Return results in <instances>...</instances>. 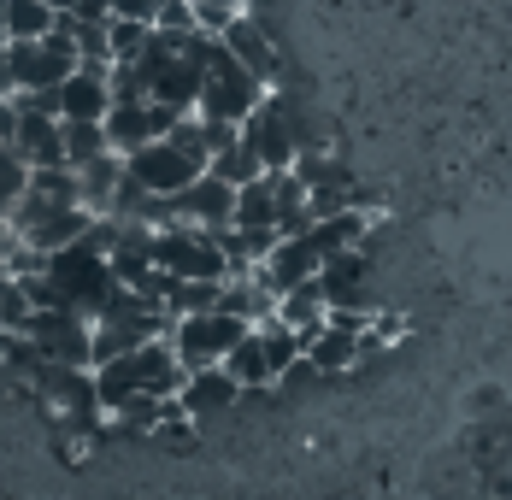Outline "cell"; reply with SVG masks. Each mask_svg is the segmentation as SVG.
<instances>
[{"instance_id":"6da1fadb","label":"cell","mask_w":512,"mask_h":500,"mask_svg":"<svg viewBox=\"0 0 512 500\" xmlns=\"http://www.w3.org/2000/svg\"><path fill=\"white\" fill-rule=\"evenodd\" d=\"M183 377L189 371H183V359L171 348V336H154L142 348L95 365V395H101V412H112V406H124V400H136V395H177Z\"/></svg>"},{"instance_id":"7a4b0ae2","label":"cell","mask_w":512,"mask_h":500,"mask_svg":"<svg viewBox=\"0 0 512 500\" xmlns=\"http://www.w3.org/2000/svg\"><path fill=\"white\" fill-rule=\"evenodd\" d=\"M259 95H265V83H259L254 71H248L236 53L212 36V53H206L201 100H195V112H201V118H218V124H242V118L259 106Z\"/></svg>"},{"instance_id":"3957f363","label":"cell","mask_w":512,"mask_h":500,"mask_svg":"<svg viewBox=\"0 0 512 500\" xmlns=\"http://www.w3.org/2000/svg\"><path fill=\"white\" fill-rule=\"evenodd\" d=\"M154 265L171 277H206V283H224L230 277V259L218 248V236L201 224H165L154 230Z\"/></svg>"},{"instance_id":"277c9868","label":"cell","mask_w":512,"mask_h":500,"mask_svg":"<svg viewBox=\"0 0 512 500\" xmlns=\"http://www.w3.org/2000/svg\"><path fill=\"white\" fill-rule=\"evenodd\" d=\"M248 330H254L248 318L212 306V312H189V318H177L171 348H177V359H183V371H201V365H224V353L236 348Z\"/></svg>"},{"instance_id":"5b68a950","label":"cell","mask_w":512,"mask_h":500,"mask_svg":"<svg viewBox=\"0 0 512 500\" xmlns=\"http://www.w3.org/2000/svg\"><path fill=\"white\" fill-rule=\"evenodd\" d=\"M242 142L259 153V165H265V171H289V165H295V153L307 148V142L295 136L289 100L277 95V89H265V95H259V106L242 118Z\"/></svg>"},{"instance_id":"8992f818","label":"cell","mask_w":512,"mask_h":500,"mask_svg":"<svg viewBox=\"0 0 512 500\" xmlns=\"http://www.w3.org/2000/svg\"><path fill=\"white\" fill-rule=\"evenodd\" d=\"M124 171L148 189V195H177L183 183H195L206 171V159H195V153L183 148L171 130L159 136V142H148V148H136V153H124Z\"/></svg>"},{"instance_id":"52a82bcc","label":"cell","mask_w":512,"mask_h":500,"mask_svg":"<svg viewBox=\"0 0 512 500\" xmlns=\"http://www.w3.org/2000/svg\"><path fill=\"white\" fill-rule=\"evenodd\" d=\"M42 359H59V365H89V318L83 312H65V306H36L24 318V330ZM95 371V365H89Z\"/></svg>"},{"instance_id":"ba28073f","label":"cell","mask_w":512,"mask_h":500,"mask_svg":"<svg viewBox=\"0 0 512 500\" xmlns=\"http://www.w3.org/2000/svg\"><path fill=\"white\" fill-rule=\"evenodd\" d=\"M177 118H183V112L165 106V100H112L101 124H106L112 153H136V148H148V142H159Z\"/></svg>"},{"instance_id":"9c48e42d","label":"cell","mask_w":512,"mask_h":500,"mask_svg":"<svg viewBox=\"0 0 512 500\" xmlns=\"http://www.w3.org/2000/svg\"><path fill=\"white\" fill-rule=\"evenodd\" d=\"M171 200H177V218L201 224V230H224L236 218V183H224L218 171H201L195 183H183Z\"/></svg>"},{"instance_id":"30bf717a","label":"cell","mask_w":512,"mask_h":500,"mask_svg":"<svg viewBox=\"0 0 512 500\" xmlns=\"http://www.w3.org/2000/svg\"><path fill=\"white\" fill-rule=\"evenodd\" d=\"M318 265H324V253L312 248L307 236H277V242H271V253L254 265V277L271 289V295H283V289H295V283L318 277Z\"/></svg>"},{"instance_id":"8fae6325","label":"cell","mask_w":512,"mask_h":500,"mask_svg":"<svg viewBox=\"0 0 512 500\" xmlns=\"http://www.w3.org/2000/svg\"><path fill=\"white\" fill-rule=\"evenodd\" d=\"M218 42L236 53V59H242L248 71H254L265 89H277V77H283V59H277V42H271V36L259 30L254 12H236V18H230V24L218 30Z\"/></svg>"},{"instance_id":"7c38bea8","label":"cell","mask_w":512,"mask_h":500,"mask_svg":"<svg viewBox=\"0 0 512 500\" xmlns=\"http://www.w3.org/2000/svg\"><path fill=\"white\" fill-rule=\"evenodd\" d=\"M18 100V95H12ZM12 153L24 165H65V142H59V118L53 112H30L18 106V130H12Z\"/></svg>"},{"instance_id":"4fadbf2b","label":"cell","mask_w":512,"mask_h":500,"mask_svg":"<svg viewBox=\"0 0 512 500\" xmlns=\"http://www.w3.org/2000/svg\"><path fill=\"white\" fill-rule=\"evenodd\" d=\"M230 400H242V383H236L224 365H201V371H189V377H183V389H177V406H183L189 418L224 412Z\"/></svg>"},{"instance_id":"5bb4252c","label":"cell","mask_w":512,"mask_h":500,"mask_svg":"<svg viewBox=\"0 0 512 500\" xmlns=\"http://www.w3.org/2000/svg\"><path fill=\"white\" fill-rule=\"evenodd\" d=\"M118 183H124V153H101L77 171V206L89 218H112V200H118Z\"/></svg>"},{"instance_id":"9a60e30c","label":"cell","mask_w":512,"mask_h":500,"mask_svg":"<svg viewBox=\"0 0 512 500\" xmlns=\"http://www.w3.org/2000/svg\"><path fill=\"white\" fill-rule=\"evenodd\" d=\"M106 106H112V89L101 65H77L59 83V118H106Z\"/></svg>"},{"instance_id":"2e32d148","label":"cell","mask_w":512,"mask_h":500,"mask_svg":"<svg viewBox=\"0 0 512 500\" xmlns=\"http://www.w3.org/2000/svg\"><path fill=\"white\" fill-rule=\"evenodd\" d=\"M318 283H324V300L330 306H365V248H342V253H324L318 265Z\"/></svg>"},{"instance_id":"e0dca14e","label":"cell","mask_w":512,"mask_h":500,"mask_svg":"<svg viewBox=\"0 0 512 500\" xmlns=\"http://www.w3.org/2000/svg\"><path fill=\"white\" fill-rule=\"evenodd\" d=\"M365 236H371V212H365V206H342V212H330V218H312V230H307V242L318 253L365 248Z\"/></svg>"},{"instance_id":"ac0fdd59","label":"cell","mask_w":512,"mask_h":500,"mask_svg":"<svg viewBox=\"0 0 512 500\" xmlns=\"http://www.w3.org/2000/svg\"><path fill=\"white\" fill-rule=\"evenodd\" d=\"M271 195H277V236H307L312 230V212H307V183L301 171H271Z\"/></svg>"},{"instance_id":"d6986e66","label":"cell","mask_w":512,"mask_h":500,"mask_svg":"<svg viewBox=\"0 0 512 500\" xmlns=\"http://www.w3.org/2000/svg\"><path fill=\"white\" fill-rule=\"evenodd\" d=\"M59 142H65V165H71V171H83L89 159L112 153L101 118H59Z\"/></svg>"},{"instance_id":"ffe728a7","label":"cell","mask_w":512,"mask_h":500,"mask_svg":"<svg viewBox=\"0 0 512 500\" xmlns=\"http://www.w3.org/2000/svg\"><path fill=\"white\" fill-rule=\"evenodd\" d=\"M236 230H277V195H271V171H259L254 183L236 189Z\"/></svg>"},{"instance_id":"44dd1931","label":"cell","mask_w":512,"mask_h":500,"mask_svg":"<svg viewBox=\"0 0 512 500\" xmlns=\"http://www.w3.org/2000/svg\"><path fill=\"white\" fill-rule=\"evenodd\" d=\"M224 371L242 383V395H248V389H259V383H277V371H271V353H265V342H259V330H248L236 348L224 353Z\"/></svg>"},{"instance_id":"7402d4cb","label":"cell","mask_w":512,"mask_h":500,"mask_svg":"<svg viewBox=\"0 0 512 500\" xmlns=\"http://www.w3.org/2000/svg\"><path fill=\"white\" fill-rule=\"evenodd\" d=\"M324 312H330V300H324V283H318V277H307V283H295V289H283V295H277V318H283V324H295V330L324 324Z\"/></svg>"},{"instance_id":"603a6c76","label":"cell","mask_w":512,"mask_h":500,"mask_svg":"<svg viewBox=\"0 0 512 500\" xmlns=\"http://www.w3.org/2000/svg\"><path fill=\"white\" fill-rule=\"evenodd\" d=\"M206 171H218L224 183H236V189H242V183H254V177L265 171V165H259V153L248 148L242 136H236L230 148H218V153H212V165H206Z\"/></svg>"},{"instance_id":"cb8c5ba5","label":"cell","mask_w":512,"mask_h":500,"mask_svg":"<svg viewBox=\"0 0 512 500\" xmlns=\"http://www.w3.org/2000/svg\"><path fill=\"white\" fill-rule=\"evenodd\" d=\"M24 189H30V165L12 153V142H0V218L24 200Z\"/></svg>"},{"instance_id":"d4e9b609","label":"cell","mask_w":512,"mask_h":500,"mask_svg":"<svg viewBox=\"0 0 512 500\" xmlns=\"http://www.w3.org/2000/svg\"><path fill=\"white\" fill-rule=\"evenodd\" d=\"M30 312H36V306H30V295H24V277L0 271V330H24Z\"/></svg>"},{"instance_id":"484cf974","label":"cell","mask_w":512,"mask_h":500,"mask_svg":"<svg viewBox=\"0 0 512 500\" xmlns=\"http://www.w3.org/2000/svg\"><path fill=\"white\" fill-rule=\"evenodd\" d=\"M106 36H112V59H136L148 48L154 24H136V18H106Z\"/></svg>"},{"instance_id":"4316f807","label":"cell","mask_w":512,"mask_h":500,"mask_svg":"<svg viewBox=\"0 0 512 500\" xmlns=\"http://www.w3.org/2000/svg\"><path fill=\"white\" fill-rule=\"evenodd\" d=\"M154 24L159 30H201V18H195L189 0H154Z\"/></svg>"},{"instance_id":"83f0119b","label":"cell","mask_w":512,"mask_h":500,"mask_svg":"<svg viewBox=\"0 0 512 500\" xmlns=\"http://www.w3.org/2000/svg\"><path fill=\"white\" fill-rule=\"evenodd\" d=\"M189 6H195V18H201L206 36H218V30H224L236 12H242V0H189Z\"/></svg>"},{"instance_id":"f1b7e54d","label":"cell","mask_w":512,"mask_h":500,"mask_svg":"<svg viewBox=\"0 0 512 500\" xmlns=\"http://www.w3.org/2000/svg\"><path fill=\"white\" fill-rule=\"evenodd\" d=\"M53 12H71V18H106V0H48Z\"/></svg>"},{"instance_id":"f546056e","label":"cell","mask_w":512,"mask_h":500,"mask_svg":"<svg viewBox=\"0 0 512 500\" xmlns=\"http://www.w3.org/2000/svg\"><path fill=\"white\" fill-rule=\"evenodd\" d=\"M12 130H18V100L0 95V142H12Z\"/></svg>"},{"instance_id":"4dcf8cb0","label":"cell","mask_w":512,"mask_h":500,"mask_svg":"<svg viewBox=\"0 0 512 500\" xmlns=\"http://www.w3.org/2000/svg\"><path fill=\"white\" fill-rule=\"evenodd\" d=\"M0 95H18V83H12V53L0 42Z\"/></svg>"},{"instance_id":"1f68e13d","label":"cell","mask_w":512,"mask_h":500,"mask_svg":"<svg viewBox=\"0 0 512 500\" xmlns=\"http://www.w3.org/2000/svg\"><path fill=\"white\" fill-rule=\"evenodd\" d=\"M6 242H12V224L0 218V271H6Z\"/></svg>"}]
</instances>
